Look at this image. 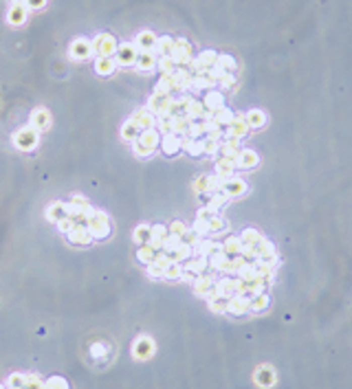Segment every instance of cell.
Instances as JSON below:
<instances>
[{
  "instance_id": "cell-16",
  "label": "cell",
  "mask_w": 352,
  "mask_h": 389,
  "mask_svg": "<svg viewBox=\"0 0 352 389\" xmlns=\"http://www.w3.org/2000/svg\"><path fill=\"white\" fill-rule=\"evenodd\" d=\"M132 121L139 125V130H150V127L156 125V117L148 110V108H139V110L132 114Z\"/></svg>"
},
{
  "instance_id": "cell-33",
  "label": "cell",
  "mask_w": 352,
  "mask_h": 389,
  "mask_svg": "<svg viewBox=\"0 0 352 389\" xmlns=\"http://www.w3.org/2000/svg\"><path fill=\"white\" fill-rule=\"evenodd\" d=\"M256 382L258 385H262V387H271L273 382H275V372H273L269 365L256 369Z\"/></svg>"
},
{
  "instance_id": "cell-46",
  "label": "cell",
  "mask_w": 352,
  "mask_h": 389,
  "mask_svg": "<svg viewBox=\"0 0 352 389\" xmlns=\"http://www.w3.org/2000/svg\"><path fill=\"white\" fill-rule=\"evenodd\" d=\"M227 220H224V218H220V216H214L209 220V233L211 235H218V233H224V231H227Z\"/></svg>"
},
{
  "instance_id": "cell-41",
  "label": "cell",
  "mask_w": 352,
  "mask_h": 389,
  "mask_svg": "<svg viewBox=\"0 0 352 389\" xmlns=\"http://www.w3.org/2000/svg\"><path fill=\"white\" fill-rule=\"evenodd\" d=\"M172 90H174L172 75H161V80L156 82V86H154V93H156V95L167 97V95H172Z\"/></svg>"
},
{
  "instance_id": "cell-19",
  "label": "cell",
  "mask_w": 352,
  "mask_h": 389,
  "mask_svg": "<svg viewBox=\"0 0 352 389\" xmlns=\"http://www.w3.org/2000/svg\"><path fill=\"white\" fill-rule=\"evenodd\" d=\"M156 35L152 31H141L137 35V40H135V46L139 48V53H145V51H152L154 53V46H156Z\"/></svg>"
},
{
  "instance_id": "cell-1",
  "label": "cell",
  "mask_w": 352,
  "mask_h": 389,
  "mask_svg": "<svg viewBox=\"0 0 352 389\" xmlns=\"http://www.w3.org/2000/svg\"><path fill=\"white\" fill-rule=\"evenodd\" d=\"M161 145V132L156 127H150V130H141V135L137 137V141L132 143L137 156H150L154 150H159Z\"/></svg>"
},
{
  "instance_id": "cell-24",
  "label": "cell",
  "mask_w": 352,
  "mask_h": 389,
  "mask_svg": "<svg viewBox=\"0 0 352 389\" xmlns=\"http://www.w3.org/2000/svg\"><path fill=\"white\" fill-rule=\"evenodd\" d=\"M156 62H159V57L154 55L152 51H145V53H139L137 57V69L141 73H150L156 69Z\"/></svg>"
},
{
  "instance_id": "cell-17",
  "label": "cell",
  "mask_w": 352,
  "mask_h": 389,
  "mask_svg": "<svg viewBox=\"0 0 352 389\" xmlns=\"http://www.w3.org/2000/svg\"><path fill=\"white\" fill-rule=\"evenodd\" d=\"M258 260L260 262H269V264H275L277 262V251L273 246V242L269 240H262L258 244Z\"/></svg>"
},
{
  "instance_id": "cell-27",
  "label": "cell",
  "mask_w": 352,
  "mask_h": 389,
  "mask_svg": "<svg viewBox=\"0 0 352 389\" xmlns=\"http://www.w3.org/2000/svg\"><path fill=\"white\" fill-rule=\"evenodd\" d=\"M245 119H247V123L251 130H260V127H264L266 125V114L264 110H260V108H253V110H249L245 114Z\"/></svg>"
},
{
  "instance_id": "cell-20",
  "label": "cell",
  "mask_w": 352,
  "mask_h": 389,
  "mask_svg": "<svg viewBox=\"0 0 352 389\" xmlns=\"http://www.w3.org/2000/svg\"><path fill=\"white\" fill-rule=\"evenodd\" d=\"M205 108L211 112H218L220 108H224V95L220 93V90H207V95H205Z\"/></svg>"
},
{
  "instance_id": "cell-25",
  "label": "cell",
  "mask_w": 352,
  "mask_h": 389,
  "mask_svg": "<svg viewBox=\"0 0 352 389\" xmlns=\"http://www.w3.org/2000/svg\"><path fill=\"white\" fill-rule=\"evenodd\" d=\"M183 150H185L190 156H203V154H205V139L183 137Z\"/></svg>"
},
{
  "instance_id": "cell-13",
  "label": "cell",
  "mask_w": 352,
  "mask_h": 389,
  "mask_svg": "<svg viewBox=\"0 0 352 389\" xmlns=\"http://www.w3.org/2000/svg\"><path fill=\"white\" fill-rule=\"evenodd\" d=\"M220 191H224L229 198H238V196H242V193L247 191V183L242 178H227V180H222L220 183Z\"/></svg>"
},
{
  "instance_id": "cell-31",
  "label": "cell",
  "mask_w": 352,
  "mask_h": 389,
  "mask_svg": "<svg viewBox=\"0 0 352 389\" xmlns=\"http://www.w3.org/2000/svg\"><path fill=\"white\" fill-rule=\"evenodd\" d=\"M167 255H169V260H172V262L185 264L187 260H190L192 255H194V248H192V246H187L185 242H183V244H179V246H176L172 253H167Z\"/></svg>"
},
{
  "instance_id": "cell-49",
  "label": "cell",
  "mask_w": 352,
  "mask_h": 389,
  "mask_svg": "<svg viewBox=\"0 0 352 389\" xmlns=\"http://www.w3.org/2000/svg\"><path fill=\"white\" fill-rule=\"evenodd\" d=\"M218 66H222L227 73H233L238 69V62H236L231 55H227V53H218Z\"/></svg>"
},
{
  "instance_id": "cell-45",
  "label": "cell",
  "mask_w": 352,
  "mask_h": 389,
  "mask_svg": "<svg viewBox=\"0 0 352 389\" xmlns=\"http://www.w3.org/2000/svg\"><path fill=\"white\" fill-rule=\"evenodd\" d=\"M135 242L139 246L148 244L150 242V224H139V227L135 229Z\"/></svg>"
},
{
  "instance_id": "cell-59",
  "label": "cell",
  "mask_w": 352,
  "mask_h": 389,
  "mask_svg": "<svg viewBox=\"0 0 352 389\" xmlns=\"http://www.w3.org/2000/svg\"><path fill=\"white\" fill-rule=\"evenodd\" d=\"M55 227H57V231H62V233H69V231L75 227V220H73V218H69V216H64L62 220L55 222Z\"/></svg>"
},
{
  "instance_id": "cell-53",
  "label": "cell",
  "mask_w": 352,
  "mask_h": 389,
  "mask_svg": "<svg viewBox=\"0 0 352 389\" xmlns=\"http://www.w3.org/2000/svg\"><path fill=\"white\" fill-rule=\"evenodd\" d=\"M183 273H185V269H183V264H179V262H172L165 269V279H181L183 277Z\"/></svg>"
},
{
  "instance_id": "cell-23",
  "label": "cell",
  "mask_w": 352,
  "mask_h": 389,
  "mask_svg": "<svg viewBox=\"0 0 352 389\" xmlns=\"http://www.w3.org/2000/svg\"><path fill=\"white\" fill-rule=\"evenodd\" d=\"M216 251H222V244L220 242H214V240H200L196 248H194V253L198 255V257H209V255H214Z\"/></svg>"
},
{
  "instance_id": "cell-50",
  "label": "cell",
  "mask_w": 352,
  "mask_h": 389,
  "mask_svg": "<svg viewBox=\"0 0 352 389\" xmlns=\"http://www.w3.org/2000/svg\"><path fill=\"white\" fill-rule=\"evenodd\" d=\"M198 59L203 62L205 69H211V66H216V64H218V53H216V51H211V48H207V51L200 53Z\"/></svg>"
},
{
  "instance_id": "cell-15",
  "label": "cell",
  "mask_w": 352,
  "mask_h": 389,
  "mask_svg": "<svg viewBox=\"0 0 352 389\" xmlns=\"http://www.w3.org/2000/svg\"><path fill=\"white\" fill-rule=\"evenodd\" d=\"M236 161L233 159H227V156H220V159L216 161V176L220 180H227V178H233L236 174Z\"/></svg>"
},
{
  "instance_id": "cell-21",
  "label": "cell",
  "mask_w": 352,
  "mask_h": 389,
  "mask_svg": "<svg viewBox=\"0 0 352 389\" xmlns=\"http://www.w3.org/2000/svg\"><path fill=\"white\" fill-rule=\"evenodd\" d=\"M205 112H207V108H205V103L198 101V99H190V103H187V108H185V117L190 121H203Z\"/></svg>"
},
{
  "instance_id": "cell-63",
  "label": "cell",
  "mask_w": 352,
  "mask_h": 389,
  "mask_svg": "<svg viewBox=\"0 0 352 389\" xmlns=\"http://www.w3.org/2000/svg\"><path fill=\"white\" fill-rule=\"evenodd\" d=\"M24 5L29 9H40V7H44V0H24Z\"/></svg>"
},
{
  "instance_id": "cell-14",
  "label": "cell",
  "mask_w": 352,
  "mask_h": 389,
  "mask_svg": "<svg viewBox=\"0 0 352 389\" xmlns=\"http://www.w3.org/2000/svg\"><path fill=\"white\" fill-rule=\"evenodd\" d=\"M258 163H260V156H258L256 150H240L238 159H236V167L238 169H253V167H258Z\"/></svg>"
},
{
  "instance_id": "cell-39",
  "label": "cell",
  "mask_w": 352,
  "mask_h": 389,
  "mask_svg": "<svg viewBox=\"0 0 352 389\" xmlns=\"http://www.w3.org/2000/svg\"><path fill=\"white\" fill-rule=\"evenodd\" d=\"M227 260H229V255L224 253V251H216L214 255H209V257H207V264H209L211 271H220V273H222L224 264H227Z\"/></svg>"
},
{
  "instance_id": "cell-32",
  "label": "cell",
  "mask_w": 352,
  "mask_h": 389,
  "mask_svg": "<svg viewBox=\"0 0 352 389\" xmlns=\"http://www.w3.org/2000/svg\"><path fill=\"white\" fill-rule=\"evenodd\" d=\"M152 352H154V343L150 341L148 337H141L135 343V356L137 358H148V356H152Z\"/></svg>"
},
{
  "instance_id": "cell-36",
  "label": "cell",
  "mask_w": 352,
  "mask_h": 389,
  "mask_svg": "<svg viewBox=\"0 0 352 389\" xmlns=\"http://www.w3.org/2000/svg\"><path fill=\"white\" fill-rule=\"evenodd\" d=\"M139 135H141V130H139V125L132 119L126 121L124 127H121V137H124V141H128V143H135Z\"/></svg>"
},
{
  "instance_id": "cell-54",
  "label": "cell",
  "mask_w": 352,
  "mask_h": 389,
  "mask_svg": "<svg viewBox=\"0 0 352 389\" xmlns=\"http://www.w3.org/2000/svg\"><path fill=\"white\" fill-rule=\"evenodd\" d=\"M192 229L196 231L200 238H205V235H209V220H205V218H196L192 224Z\"/></svg>"
},
{
  "instance_id": "cell-40",
  "label": "cell",
  "mask_w": 352,
  "mask_h": 389,
  "mask_svg": "<svg viewBox=\"0 0 352 389\" xmlns=\"http://www.w3.org/2000/svg\"><path fill=\"white\" fill-rule=\"evenodd\" d=\"M154 257H156V251H154V248L150 246V244H143L141 248H137V262H141L143 266L152 264Z\"/></svg>"
},
{
  "instance_id": "cell-9",
  "label": "cell",
  "mask_w": 352,
  "mask_h": 389,
  "mask_svg": "<svg viewBox=\"0 0 352 389\" xmlns=\"http://www.w3.org/2000/svg\"><path fill=\"white\" fill-rule=\"evenodd\" d=\"M220 183L222 180L218 178V176H209V174H203V176H198V180L194 183V189H196L198 193H214V191H220Z\"/></svg>"
},
{
  "instance_id": "cell-35",
  "label": "cell",
  "mask_w": 352,
  "mask_h": 389,
  "mask_svg": "<svg viewBox=\"0 0 352 389\" xmlns=\"http://www.w3.org/2000/svg\"><path fill=\"white\" fill-rule=\"evenodd\" d=\"M64 216H66V203H60V200H55V203H51V205H48V209H46V218H48L51 222L62 220Z\"/></svg>"
},
{
  "instance_id": "cell-10",
  "label": "cell",
  "mask_w": 352,
  "mask_h": 389,
  "mask_svg": "<svg viewBox=\"0 0 352 389\" xmlns=\"http://www.w3.org/2000/svg\"><path fill=\"white\" fill-rule=\"evenodd\" d=\"M161 152L165 156H176L181 150H183V137H176L174 132H169V135H163L161 137Z\"/></svg>"
},
{
  "instance_id": "cell-29",
  "label": "cell",
  "mask_w": 352,
  "mask_h": 389,
  "mask_svg": "<svg viewBox=\"0 0 352 389\" xmlns=\"http://www.w3.org/2000/svg\"><path fill=\"white\" fill-rule=\"evenodd\" d=\"M222 251L229 255V257H236V255L242 253V240L238 235H227L222 242Z\"/></svg>"
},
{
  "instance_id": "cell-22",
  "label": "cell",
  "mask_w": 352,
  "mask_h": 389,
  "mask_svg": "<svg viewBox=\"0 0 352 389\" xmlns=\"http://www.w3.org/2000/svg\"><path fill=\"white\" fill-rule=\"evenodd\" d=\"M220 154L222 156H227V159H238V154H240V139H233V137H229V139H222L220 141Z\"/></svg>"
},
{
  "instance_id": "cell-5",
  "label": "cell",
  "mask_w": 352,
  "mask_h": 389,
  "mask_svg": "<svg viewBox=\"0 0 352 389\" xmlns=\"http://www.w3.org/2000/svg\"><path fill=\"white\" fill-rule=\"evenodd\" d=\"M117 40L112 38V35H108V33H101V35H97L95 42H93V51L97 53L99 57H112L114 53H117Z\"/></svg>"
},
{
  "instance_id": "cell-44",
  "label": "cell",
  "mask_w": 352,
  "mask_h": 389,
  "mask_svg": "<svg viewBox=\"0 0 352 389\" xmlns=\"http://www.w3.org/2000/svg\"><path fill=\"white\" fill-rule=\"evenodd\" d=\"M156 69H159L163 75H172V73L179 69V66L174 64V59L169 57V55H163V57H159V62H156Z\"/></svg>"
},
{
  "instance_id": "cell-42",
  "label": "cell",
  "mask_w": 352,
  "mask_h": 389,
  "mask_svg": "<svg viewBox=\"0 0 352 389\" xmlns=\"http://www.w3.org/2000/svg\"><path fill=\"white\" fill-rule=\"evenodd\" d=\"M218 82H214L211 77L207 75H194V82H192V88L194 90H211L216 86Z\"/></svg>"
},
{
  "instance_id": "cell-37",
  "label": "cell",
  "mask_w": 352,
  "mask_h": 389,
  "mask_svg": "<svg viewBox=\"0 0 352 389\" xmlns=\"http://www.w3.org/2000/svg\"><path fill=\"white\" fill-rule=\"evenodd\" d=\"M27 20V5L24 3H16L9 11V22L11 24H22Z\"/></svg>"
},
{
  "instance_id": "cell-55",
  "label": "cell",
  "mask_w": 352,
  "mask_h": 389,
  "mask_svg": "<svg viewBox=\"0 0 352 389\" xmlns=\"http://www.w3.org/2000/svg\"><path fill=\"white\" fill-rule=\"evenodd\" d=\"M209 301V310L216 314H222L227 312V299H222V297H216V299H207Z\"/></svg>"
},
{
  "instance_id": "cell-3",
  "label": "cell",
  "mask_w": 352,
  "mask_h": 389,
  "mask_svg": "<svg viewBox=\"0 0 352 389\" xmlns=\"http://www.w3.org/2000/svg\"><path fill=\"white\" fill-rule=\"evenodd\" d=\"M40 143V137H38V130L35 127H22V130H18L16 135H14V145L18 150H22V152H31L35 145Z\"/></svg>"
},
{
  "instance_id": "cell-48",
  "label": "cell",
  "mask_w": 352,
  "mask_h": 389,
  "mask_svg": "<svg viewBox=\"0 0 352 389\" xmlns=\"http://www.w3.org/2000/svg\"><path fill=\"white\" fill-rule=\"evenodd\" d=\"M114 59L112 57H99L97 59V73H99V75H110V73L114 71Z\"/></svg>"
},
{
  "instance_id": "cell-43",
  "label": "cell",
  "mask_w": 352,
  "mask_h": 389,
  "mask_svg": "<svg viewBox=\"0 0 352 389\" xmlns=\"http://www.w3.org/2000/svg\"><path fill=\"white\" fill-rule=\"evenodd\" d=\"M269 303H271V299H269V295L266 293H262V295H258V297H251V312H262V310H266L269 308Z\"/></svg>"
},
{
  "instance_id": "cell-8",
  "label": "cell",
  "mask_w": 352,
  "mask_h": 389,
  "mask_svg": "<svg viewBox=\"0 0 352 389\" xmlns=\"http://www.w3.org/2000/svg\"><path fill=\"white\" fill-rule=\"evenodd\" d=\"M249 123H247V119H245V114H236L233 121L227 125V130H224V139H229V137H233V139H245L249 135Z\"/></svg>"
},
{
  "instance_id": "cell-28",
  "label": "cell",
  "mask_w": 352,
  "mask_h": 389,
  "mask_svg": "<svg viewBox=\"0 0 352 389\" xmlns=\"http://www.w3.org/2000/svg\"><path fill=\"white\" fill-rule=\"evenodd\" d=\"M90 53H93V44L86 40H75L73 42V46H71V55L73 57H77V59H86Z\"/></svg>"
},
{
  "instance_id": "cell-47",
  "label": "cell",
  "mask_w": 352,
  "mask_h": 389,
  "mask_svg": "<svg viewBox=\"0 0 352 389\" xmlns=\"http://www.w3.org/2000/svg\"><path fill=\"white\" fill-rule=\"evenodd\" d=\"M233 117H236V114L231 112V110H229V108H220V110H218V112H214V121H216V123L218 125H229V123H231V121H233Z\"/></svg>"
},
{
  "instance_id": "cell-56",
  "label": "cell",
  "mask_w": 352,
  "mask_h": 389,
  "mask_svg": "<svg viewBox=\"0 0 352 389\" xmlns=\"http://www.w3.org/2000/svg\"><path fill=\"white\" fill-rule=\"evenodd\" d=\"M156 130L161 135H169L172 132V117H156Z\"/></svg>"
},
{
  "instance_id": "cell-57",
  "label": "cell",
  "mask_w": 352,
  "mask_h": 389,
  "mask_svg": "<svg viewBox=\"0 0 352 389\" xmlns=\"http://www.w3.org/2000/svg\"><path fill=\"white\" fill-rule=\"evenodd\" d=\"M200 240H203V238H200V235H198L194 229H187V233L183 235V242H185L187 246H192V248H196V244H198Z\"/></svg>"
},
{
  "instance_id": "cell-60",
  "label": "cell",
  "mask_w": 352,
  "mask_h": 389,
  "mask_svg": "<svg viewBox=\"0 0 352 389\" xmlns=\"http://www.w3.org/2000/svg\"><path fill=\"white\" fill-rule=\"evenodd\" d=\"M220 152V141H211V139H205V154L216 156Z\"/></svg>"
},
{
  "instance_id": "cell-34",
  "label": "cell",
  "mask_w": 352,
  "mask_h": 389,
  "mask_svg": "<svg viewBox=\"0 0 352 389\" xmlns=\"http://www.w3.org/2000/svg\"><path fill=\"white\" fill-rule=\"evenodd\" d=\"M240 240H242V246H256L264 240V235L258 229H245L240 233Z\"/></svg>"
},
{
  "instance_id": "cell-4",
  "label": "cell",
  "mask_w": 352,
  "mask_h": 389,
  "mask_svg": "<svg viewBox=\"0 0 352 389\" xmlns=\"http://www.w3.org/2000/svg\"><path fill=\"white\" fill-rule=\"evenodd\" d=\"M174 59V64L176 66H190V62L194 59V51H192V44L187 42L185 38H176L174 40V51H172V55H169Z\"/></svg>"
},
{
  "instance_id": "cell-12",
  "label": "cell",
  "mask_w": 352,
  "mask_h": 389,
  "mask_svg": "<svg viewBox=\"0 0 352 389\" xmlns=\"http://www.w3.org/2000/svg\"><path fill=\"white\" fill-rule=\"evenodd\" d=\"M214 284H216V277L209 275V273H205V275H198L196 279H194L192 288H194V293H196L198 297H209L211 288H214Z\"/></svg>"
},
{
  "instance_id": "cell-18",
  "label": "cell",
  "mask_w": 352,
  "mask_h": 389,
  "mask_svg": "<svg viewBox=\"0 0 352 389\" xmlns=\"http://www.w3.org/2000/svg\"><path fill=\"white\" fill-rule=\"evenodd\" d=\"M183 269L187 271V273H192L194 277H198V275H205L207 273V269H209V264H207V257H190L187 262L183 264Z\"/></svg>"
},
{
  "instance_id": "cell-61",
  "label": "cell",
  "mask_w": 352,
  "mask_h": 389,
  "mask_svg": "<svg viewBox=\"0 0 352 389\" xmlns=\"http://www.w3.org/2000/svg\"><path fill=\"white\" fill-rule=\"evenodd\" d=\"M218 84H220V88H222V90L233 88V86H236V75H233V73H224V75H222V80L218 82Z\"/></svg>"
},
{
  "instance_id": "cell-51",
  "label": "cell",
  "mask_w": 352,
  "mask_h": 389,
  "mask_svg": "<svg viewBox=\"0 0 352 389\" xmlns=\"http://www.w3.org/2000/svg\"><path fill=\"white\" fill-rule=\"evenodd\" d=\"M190 139H203L205 137V127H203V121H192L190 127H187V135Z\"/></svg>"
},
{
  "instance_id": "cell-38",
  "label": "cell",
  "mask_w": 352,
  "mask_h": 389,
  "mask_svg": "<svg viewBox=\"0 0 352 389\" xmlns=\"http://www.w3.org/2000/svg\"><path fill=\"white\" fill-rule=\"evenodd\" d=\"M227 200H229V196L224 191H214V193H207V203H205V207H209L211 211H218Z\"/></svg>"
},
{
  "instance_id": "cell-7",
  "label": "cell",
  "mask_w": 352,
  "mask_h": 389,
  "mask_svg": "<svg viewBox=\"0 0 352 389\" xmlns=\"http://www.w3.org/2000/svg\"><path fill=\"white\" fill-rule=\"evenodd\" d=\"M139 57V48L135 44H121L114 53V62L119 66H135Z\"/></svg>"
},
{
  "instance_id": "cell-26",
  "label": "cell",
  "mask_w": 352,
  "mask_h": 389,
  "mask_svg": "<svg viewBox=\"0 0 352 389\" xmlns=\"http://www.w3.org/2000/svg\"><path fill=\"white\" fill-rule=\"evenodd\" d=\"M48 125H51V117H48V112L44 110V108L33 110V114H31V127L44 132V130H48Z\"/></svg>"
},
{
  "instance_id": "cell-64",
  "label": "cell",
  "mask_w": 352,
  "mask_h": 389,
  "mask_svg": "<svg viewBox=\"0 0 352 389\" xmlns=\"http://www.w3.org/2000/svg\"><path fill=\"white\" fill-rule=\"evenodd\" d=\"M14 3H24V0H14Z\"/></svg>"
},
{
  "instance_id": "cell-11",
  "label": "cell",
  "mask_w": 352,
  "mask_h": 389,
  "mask_svg": "<svg viewBox=\"0 0 352 389\" xmlns=\"http://www.w3.org/2000/svg\"><path fill=\"white\" fill-rule=\"evenodd\" d=\"M249 308H251V297L247 295H233L231 299H227V312L233 314V317L249 312Z\"/></svg>"
},
{
  "instance_id": "cell-6",
  "label": "cell",
  "mask_w": 352,
  "mask_h": 389,
  "mask_svg": "<svg viewBox=\"0 0 352 389\" xmlns=\"http://www.w3.org/2000/svg\"><path fill=\"white\" fill-rule=\"evenodd\" d=\"M66 240L71 242V244H77V246H86L93 242V235H90V231L86 224L82 222H75V227H73L69 233H66Z\"/></svg>"
},
{
  "instance_id": "cell-58",
  "label": "cell",
  "mask_w": 352,
  "mask_h": 389,
  "mask_svg": "<svg viewBox=\"0 0 352 389\" xmlns=\"http://www.w3.org/2000/svg\"><path fill=\"white\" fill-rule=\"evenodd\" d=\"M169 233H174V235H179V238H183V235L187 233V224L185 222H181V220H174L172 224H169Z\"/></svg>"
},
{
  "instance_id": "cell-30",
  "label": "cell",
  "mask_w": 352,
  "mask_h": 389,
  "mask_svg": "<svg viewBox=\"0 0 352 389\" xmlns=\"http://www.w3.org/2000/svg\"><path fill=\"white\" fill-rule=\"evenodd\" d=\"M172 51H174V38H169V35H161V38L156 40L154 55H156V57L172 55Z\"/></svg>"
},
{
  "instance_id": "cell-62",
  "label": "cell",
  "mask_w": 352,
  "mask_h": 389,
  "mask_svg": "<svg viewBox=\"0 0 352 389\" xmlns=\"http://www.w3.org/2000/svg\"><path fill=\"white\" fill-rule=\"evenodd\" d=\"M148 275H150V277H154V279L165 277V269H163V266H159L156 262H152V264H148Z\"/></svg>"
},
{
  "instance_id": "cell-52",
  "label": "cell",
  "mask_w": 352,
  "mask_h": 389,
  "mask_svg": "<svg viewBox=\"0 0 352 389\" xmlns=\"http://www.w3.org/2000/svg\"><path fill=\"white\" fill-rule=\"evenodd\" d=\"M42 389H69V382L62 376H51V378L44 380V387Z\"/></svg>"
},
{
  "instance_id": "cell-2",
  "label": "cell",
  "mask_w": 352,
  "mask_h": 389,
  "mask_svg": "<svg viewBox=\"0 0 352 389\" xmlns=\"http://www.w3.org/2000/svg\"><path fill=\"white\" fill-rule=\"evenodd\" d=\"M86 227L90 231V235H93V240H106L112 233L110 218H108L106 211H99V209H95V214L88 218Z\"/></svg>"
}]
</instances>
